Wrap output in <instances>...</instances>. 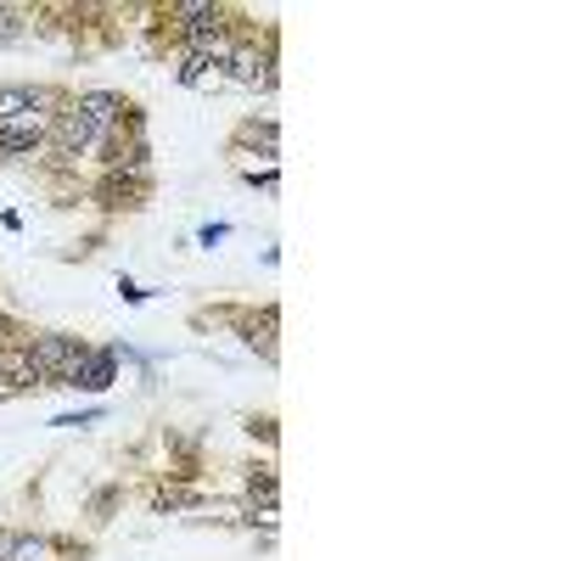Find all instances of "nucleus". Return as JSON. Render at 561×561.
I'll return each instance as SVG.
<instances>
[{
	"label": "nucleus",
	"instance_id": "obj_8",
	"mask_svg": "<svg viewBox=\"0 0 561 561\" xmlns=\"http://www.w3.org/2000/svg\"><path fill=\"white\" fill-rule=\"evenodd\" d=\"M225 7H219V0H169V7H158V28L180 45L185 34H197L203 23H214Z\"/></svg>",
	"mask_w": 561,
	"mask_h": 561
},
{
	"label": "nucleus",
	"instance_id": "obj_7",
	"mask_svg": "<svg viewBox=\"0 0 561 561\" xmlns=\"http://www.w3.org/2000/svg\"><path fill=\"white\" fill-rule=\"evenodd\" d=\"M0 561H84V545H73L62 534H45V528H28V534H12Z\"/></svg>",
	"mask_w": 561,
	"mask_h": 561
},
{
	"label": "nucleus",
	"instance_id": "obj_16",
	"mask_svg": "<svg viewBox=\"0 0 561 561\" xmlns=\"http://www.w3.org/2000/svg\"><path fill=\"white\" fill-rule=\"evenodd\" d=\"M34 28H39V23H34L28 7H0V45H23Z\"/></svg>",
	"mask_w": 561,
	"mask_h": 561
},
{
	"label": "nucleus",
	"instance_id": "obj_19",
	"mask_svg": "<svg viewBox=\"0 0 561 561\" xmlns=\"http://www.w3.org/2000/svg\"><path fill=\"white\" fill-rule=\"evenodd\" d=\"M248 438H253V444H275V438H280V433H275V415H270V410H264V415H248Z\"/></svg>",
	"mask_w": 561,
	"mask_h": 561
},
{
	"label": "nucleus",
	"instance_id": "obj_4",
	"mask_svg": "<svg viewBox=\"0 0 561 561\" xmlns=\"http://www.w3.org/2000/svg\"><path fill=\"white\" fill-rule=\"evenodd\" d=\"M219 320L230 325V332L242 337V348H253L264 365H275L280 359V309L275 304H264V309H219Z\"/></svg>",
	"mask_w": 561,
	"mask_h": 561
},
{
	"label": "nucleus",
	"instance_id": "obj_10",
	"mask_svg": "<svg viewBox=\"0 0 561 561\" xmlns=\"http://www.w3.org/2000/svg\"><path fill=\"white\" fill-rule=\"evenodd\" d=\"M45 118H12L0 124V163H23V158H39L45 152Z\"/></svg>",
	"mask_w": 561,
	"mask_h": 561
},
{
	"label": "nucleus",
	"instance_id": "obj_17",
	"mask_svg": "<svg viewBox=\"0 0 561 561\" xmlns=\"http://www.w3.org/2000/svg\"><path fill=\"white\" fill-rule=\"evenodd\" d=\"M118 505H124V483H107V489H96V494L84 500V511H90V523H96V528L113 523V511H118Z\"/></svg>",
	"mask_w": 561,
	"mask_h": 561
},
{
	"label": "nucleus",
	"instance_id": "obj_13",
	"mask_svg": "<svg viewBox=\"0 0 561 561\" xmlns=\"http://www.w3.org/2000/svg\"><path fill=\"white\" fill-rule=\"evenodd\" d=\"M242 494L253 511H280V478H275V460H253L248 478H242Z\"/></svg>",
	"mask_w": 561,
	"mask_h": 561
},
{
	"label": "nucleus",
	"instance_id": "obj_15",
	"mask_svg": "<svg viewBox=\"0 0 561 561\" xmlns=\"http://www.w3.org/2000/svg\"><path fill=\"white\" fill-rule=\"evenodd\" d=\"M147 505H152V517H174V511H197L203 505V494H192V489H180V483H152V494H147Z\"/></svg>",
	"mask_w": 561,
	"mask_h": 561
},
{
	"label": "nucleus",
	"instance_id": "obj_12",
	"mask_svg": "<svg viewBox=\"0 0 561 561\" xmlns=\"http://www.w3.org/2000/svg\"><path fill=\"white\" fill-rule=\"evenodd\" d=\"M124 102H129V96H118V90H102V84H96V90H73L68 107H73L90 129H113L118 113H124Z\"/></svg>",
	"mask_w": 561,
	"mask_h": 561
},
{
	"label": "nucleus",
	"instance_id": "obj_5",
	"mask_svg": "<svg viewBox=\"0 0 561 561\" xmlns=\"http://www.w3.org/2000/svg\"><path fill=\"white\" fill-rule=\"evenodd\" d=\"M73 90L62 84H0V124H12V118H45L51 124L62 107H68Z\"/></svg>",
	"mask_w": 561,
	"mask_h": 561
},
{
	"label": "nucleus",
	"instance_id": "obj_20",
	"mask_svg": "<svg viewBox=\"0 0 561 561\" xmlns=\"http://www.w3.org/2000/svg\"><path fill=\"white\" fill-rule=\"evenodd\" d=\"M102 415H107L102 404H90V410H73V415H57V421H51V427H90V421H102Z\"/></svg>",
	"mask_w": 561,
	"mask_h": 561
},
{
	"label": "nucleus",
	"instance_id": "obj_2",
	"mask_svg": "<svg viewBox=\"0 0 561 561\" xmlns=\"http://www.w3.org/2000/svg\"><path fill=\"white\" fill-rule=\"evenodd\" d=\"M152 192H158V180L152 174H129V169H102L96 180L84 185L90 208H102V214H140L152 203Z\"/></svg>",
	"mask_w": 561,
	"mask_h": 561
},
{
	"label": "nucleus",
	"instance_id": "obj_22",
	"mask_svg": "<svg viewBox=\"0 0 561 561\" xmlns=\"http://www.w3.org/2000/svg\"><path fill=\"white\" fill-rule=\"evenodd\" d=\"M225 237H230V225H203V230H197V242H203V248H219Z\"/></svg>",
	"mask_w": 561,
	"mask_h": 561
},
{
	"label": "nucleus",
	"instance_id": "obj_11",
	"mask_svg": "<svg viewBox=\"0 0 561 561\" xmlns=\"http://www.w3.org/2000/svg\"><path fill=\"white\" fill-rule=\"evenodd\" d=\"M118 382V348H90L84 359H79V370H73V393H107Z\"/></svg>",
	"mask_w": 561,
	"mask_h": 561
},
{
	"label": "nucleus",
	"instance_id": "obj_18",
	"mask_svg": "<svg viewBox=\"0 0 561 561\" xmlns=\"http://www.w3.org/2000/svg\"><path fill=\"white\" fill-rule=\"evenodd\" d=\"M242 180L253 185V192H270V197L280 192V169H275V163H264V169H242Z\"/></svg>",
	"mask_w": 561,
	"mask_h": 561
},
{
	"label": "nucleus",
	"instance_id": "obj_14",
	"mask_svg": "<svg viewBox=\"0 0 561 561\" xmlns=\"http://www.w3.org/2000/svg\"><path fill=\"white\" fill-rule=\"evenodd\" d=\"M174 84L203 90V96H214V90H230L225 68H219V62H203V57H174Z\"/></svg>",
	"mask_w": 561,
	"mask_h": 561
},
{
	"label": "nucleus",
	"instance_id": "obj_6",
	"mask_svg": "<svg viewBox=\"0 0 561 561\" xmlns=\"http://www.w3.org/2000/svg\"><path fill=\"white\" fill-rule=\"evenodd\" d=\"M225 147H230V158H264V163H275L280 158V124L264 113H248L237 129H230V140H225Z\"/></svg>",
	"mask_w": 561,
	"mask_h": 561
},
{
	"label": "nucleus",
	"instance_id": "obj_3",
	"mask_svg": "<svg viewBox=\"0 0 561 561\" xmlns=\"http://www.w3.org/2000/svg\"><path fill=\"white\" fill-rule=\"evenodd\" d=\"M28 354H34V370H39L45 388H68L79 359L90 354V343L73 337V332H28Z\"/></svg>",
	"mask_w": 561,
	"mask_h": 561
},
{
	"label": "nucleus",
	"instance_id": "obj_1",
	"mask_svg": "<svg viewBox=\"0 0 561 561\" xmlns=\"http://www.w3.org/2000/svg\"><path fill=\"white\" fill-rule=\"evenodd\" d=\"M230 84H242V90H259V96H275V84H280V28L264 23L253 34H242L237 45H230V57L219 62Z\"/></svg>",
	"mask_w": 561,
	"mask_h": 561
},
{
	"label": "nucleus",
	"instance_id": "obj_21",
	"mask_svg": "<svg viewBox=\"0 0 561 561\" xmlns=\"http://www.w3.org/2000/svg\"><path fill=\"white\" fill-rule=\"evenodd\" d=\"M118 298H124V304H147L152 293H147V287H135L129 275H118Z\"/></svg>",
	"mask_w": 561,
	"mask_h": 561
},
{
	"label": "nucleus",
	"instance_id": "obj_9",
	"mask_svg": "<svg viewBox=\"0 0 561 561\" xmlns=\"http://www.w3.org/2000/svg\"><path fill=\"white\" fill-rule=\"evenodd\" d=\"M39 370H34V354H28V337L18 343H0V393H39Z\"/></svg>",
	"mask_w": 561,
	"mask_h": 561
}]
</instances>
